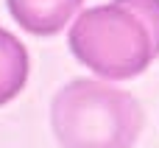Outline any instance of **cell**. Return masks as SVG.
Returning <instances> with one entry per match:
<instances>
[{
	"label": "cell",
	"mask_w": 159,
	"mask_h": 148,
	"mask_svg": "<svg viewBox=\"0 0 159 148\" xmlns=\"http://www.w3.org/2000/svg\"><path fill=\"white\" fill-rule=\"evenodd\" d=\"M14 22L36 36H50L61 31L84 0H6Z\"/></svg>",
	"instance_id": "obj_3"
},
{
	"label": "cell",
	"mask_w": 159,
	"mask_h": 148,
	"mask_svg": "<svg viewBox=\"0 0 159 148\" xmlns=\"http://www.w3.org/2000/svg\"><path fill=\"white\" fill-rule=\"evenodd\" d=\"M28 81V50L6 28H0V106L8 104Z\"/></svg>",
	"instance_id": "obj_4"
},
{
	"label": "cell",
	"mask_w": 159,
	"mask_h": 148,
	"mask_svg": "<svg viewBox=\"0 0 159 148\" xmlns=\"http://www.w3.org/2000/svg\"><path fill=\"white\" fill-rule=\"evenodd\" d=\"M50 126L61 148H131L143 132V109L126 90L75 78L56 92Z\"/></svg>",
	"instance_id": "obj_2"
},
{
	"label": "cell",
	"mask_w": 159,
	"mask_h": 148,
	"mask_svg": "<svg viewBox=\"0 0 159 148\" xmlns=\"http://www.w3.org/2000/svg\"><path fill=\"white\" fill-rule=\"evenodd\" d=\"M67 45L101 78H134L159 56V0H112L87 8L73 20Z\"/></svg>",
	"instance_id": "obj_1"
}]
</instances>
